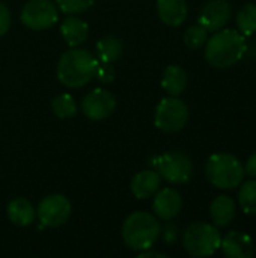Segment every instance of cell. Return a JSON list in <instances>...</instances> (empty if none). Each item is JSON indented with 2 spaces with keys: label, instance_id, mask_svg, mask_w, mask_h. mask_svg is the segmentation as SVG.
Wrapping results in <instances>:
<instances>
[{
  "label": "cell",
  "instance_id": "cell-19",
  "mask_svg": "<svg viewBox=\"0 0 256 258\" xmlns=\"http://www.w3.org/2000/svg\"><path fill=\"white\" fill-rule=\"evenodd\" d=\"M36 212L33 206L24 198H15L8 204V218L14 225L29 227L35 221Z\"/></svg>",
  "mask_w": 256,
  "mask_h": 258
},
{
  "label": "cell",
  "instance_id": "cell-11",
  "mask_svg": "<svg viewBox=\"0 0 256 258\" xmlns=\"http://www.w3.org/2000/svg\"><path fill=\"white\" fill-rule=\"evenodd\" d=\"M232 8L228 0H210L204 5L199 14V24L208 32L223 29L231 20Z\"/></svg>",
  "mask_w": 256,
  "mask_h": 258
},
{
  "label": "cell",
  "instance_id": "cell-18",
  "mask_svg": "<svg viewBox=\"0 0 256 258\" xmlns=\"http://www.w3.org/2000/svg\"><path fill=\"white\" fill-rule=\"evenodd\" d=\"M187 73L180 65H169L161 77V86L169 95H180L187 88Z\"/></svg>",
  "mask_w": 256,
  "mask_h": 258
},
{
  "label": "cell",
  "instance_id": "cell-12",
  "mask_svg": "<svg viewBox=\"0 0 256 258\" xmlns=\"http://www.w3.org/2000/svg\"><path fill=\"white\" fill-rule=\"evenodd\" d=\"M152 209L160 219L170 221L180 215L183 209V198L180 192L172 187H164L161 190L158 189L152 203Z\"/></svg>",
  "mask_w": 256,
  "mask_h": 258
},
{
  "label": "cell",
  "instance_id": "cell-9",
  "mask_svg": "<svg viewBox=\"0 0 256 258\" xmlns=\"http://www.w3.org/2000/svg\"><path fill=\"white\" fill-rule=\"evenodd\" d=\"M71 203L63 195H48L38 206V218L44 227L57 228L68 222L71 216Z\"/></svg>",
  "mask_w": 256,
  "mask_h": 258
},
{
  "label": "cell",
  "instance_id": "cell-27",
  "mask_svg": "<svg viewBox=\"0 0 256 258\" xmlns=\"http://www.w3.org/2000/svg\"><path fill=\"white\" fill-rule=\"evenodd\" d=\"M11 27V12L6 5L0 2V36H3Z\"/></svg>",
  "mask_w": 256,
  "mask_h": 258
},
{
  "label": "cell",
  "instance_id": "cell-17",
  "mask_svg": "<svg viewBox=\"0 0 256 258\" xmlns=\"http://www.w3.org/2000/svg\"><path fill=\"white\" fill-rule=\"evenodd\" d=\"M235 201L231 197L220 195L217 197L210 207V216L216 227H226L235 218Z\"/></svg>",
  "mask_w": 256,
  "mask_h": 258
},
{
  "label": "cell",
  "instance_id": "cell-20",
  "mask_svg": "<svg viewBox=\"0 0 256 258\" xmlns=\"http://www.w3.org/2000/svg\"><path fill=\"white\" fill-rule=\"evenodd\" d=\"M122 48H124V45H122L121 38H118L115 35H106V36H103L97 42V53H98L100 62L113 63L115 60H118L121 57Z\"/></svg>",
  "mask_w": 256,
  "mask_h": 258
},
{
  "label": "cell",
  "instance_id": "cell-8",
  "mask_svg": "<svg viewBox=\"0 0 256 258\" xmlns=\"http://www.w3.org/2000/svg\"><path fill=\"white\" fill-rule=\"evenodd\" d=\"M59 18L56 5L51 0H29L20 14L21 23L30 30H45Z\"/></svg>",
  "mask_w": 256,
  "mask_h": 258
},
{
  "label": "cell",
  "instance_id": "cell-21",
  "mask_svg": "<svg viewBox=\"0 0 256 258\" xmlns=\"http://www.w3.org/2000/svg\"><path fill=\"white\" fill-rule=\"evenodd\" d=\"M237 27L238 32L244 36H250L256 32V5L246 3L240 8L237 14Z\"/></svg>",
  "mask_w": 256,
  "mask_h": 258
},
{
  "label": "cell",
  "instance_id": "cell-7",
  "mask_svg": "<svg viewBox=\"0 0 256 258\" xmlns=\"http://www.w3.org/2000/svg\"><path fill=\"white\" fill-rule=\"evenodd\" d=\"M157 171L170 184H184L192 178L193 163L183 151H167L157 159Z\"/></svg>",
  "mask_w": 256,
  "mask_h": 258
},
{
  "label": "cell",
  "instance_id": "cell-6",
  "mask_svg": "<svg viewBox=\"0 0 256 258\" xmlns=\"http://www.w3.org/2000/svg\"><path fill=\"white\" fill-rule=\"evenodd\" d=\"M190 112L187 104L175 95L163 98L155 110V125L164 133H177L183 130L189 121Z\"/></svg>",
  "mask_w": 256,
  "mask_h": 258
},
{
  "label": "cell",
  "instance_id": "cell-22",
  "mask_svg": "<svg viewBox=\"0 0 256 258\" xmlns=\"http://www.w3.org/2000/svg\"><path fill=\"white\" fill-rule=\"evenodd\" d=\"M51 110L60 119H68L75 116L77 104L69 94H59L51 100Z\"/></svg>",
  "mask_w": 256,
  "mask_h": 258
},
{
  "label": "cell",
  "instance_id": "cell-13",
  "mask_svg": "<svg viewBox=\"0 0 256 258\" xmlns=\"http://www.w3.org/2000/svg\"><path fill=\"white\" fill-rule=\"evenodd\" d=\"M220 248L229 258H252L255 255V243L252 237L241 231H231L222 239Z\"/></svg>",
  "mask_w": 256,
  "mask_h": 258
},
{
  "label": "cell",
  "instance_id": "cell-23",
  "mask_svg": "<svg viewBox=\"0 0 256 258\" xmlns=\"http://www.w3.org/2000/svg\"><path fill=\"white\" fill-rule=\"evenodd\" d=\"M238 204L247 215H256V180L243 183L238 190Z\"/></svg>",
  "mask_w": 256,
  "mask_h": 258
},
{
  "label": "cell",
  "instance_id": "cell-1",
  "mask_svg": "<svg viewBox=\"0 0 256 258\" xmlns=\"http://www.w3.org/2000/svg\"><path fill=\"white\" fill-rule=\"evenodd\" d=\"M246 48L243 33L235 29L219 30L205 42V59L214 68H229L241 60Z\"/></svg>",
  "mask_w": 256,
  "mask_h": 258
},
{
  "label": "cell",
  "instance_id": "cell-24",
  "mask_svg": "<svg viewBox=\"0 0 256 258\" xmlns=\"http://www.w3.org/2000/svg\"><path fill=\"white\" fill-rule=\"evenodd\" d=\"M207 39H208V30L201 24L190 26L184 33V44L192 50H198L204 47Z\"/></svg>",
  "mask_w": 256,
  "mask_h": 258
},
{
  "label": "cell",
  "instance_id": "cell-29",
  "mask_svg": "<svg viewBox=\"0 0 256 258\" xmlns=\"http://www.w3.org/2000/svg\"><path fill=\"white\" fill-rule=\"evenodd\" d=\"M167 258L166 254H161V252H155V251H149V249H145V251H140L139 258Z\"/></svg>",
  "mask_w": 256,
  "mask_h": 258
},
{
  "label": "cell",
  "instance_id": "cell-16",
  "mask_svg": "<svg viewBox=\"0 0 256 258\" xmlns=\"http://www.w3.org/2000/svg\"><path fill=\"white\" fill-rule=\"evenodd\" d=\"M88 23L78 17H74V14H69V17H66L60 24V33L69 47L83 44L88 38Z\"/></svg>",
  "mask_w": 256,
  "mask_h": 258
},
{
  "label": "cell",
  "instance_id": "cell-15",
  "mask_svg": "<svg viewBox=\"0 0 256 258\" xmlns=\"http://www.w3.org/2000/svg\"><path fill=\"white\" fill-rule=\"evenodd\" d=\"M186 0H157V12L160 20L172 27H178L186 21L187 17Z\"/></svg>",
  "mask_w": 256,
  "mask_h": 258
},
{
  "label": "cell",
  "instance_id": "cell-14",
  "mask_svg": "<svg viewBox=\"0 0 256 258\" xmlns=\"http://www.w3.org/2000/svg\"><path fill=\"white\" fill-rule=\"evenodd\" d=\"M161 184V177L158 172L155 171H140L137 172L130 184L131 194L137 198V200H146L151 198L152 195L157 194V190L160 189Z\"/></svg>",
  "mask_w": 256,
  "mask_h": 258
},
{
  "label": "cell",
  "instance_id": "cell-2",
  "mask_svg": "<svg viewBox=\"0 0 256 258\" xmlns=\"http://www.w3.org/2000/svg\"><path fill=\"white\" fill-rule=\"evenodd\" d=\"M97 67L98 59L91 51L72 47L57 62V79L68 88H81L95 77Z\"/></svg>",
  "mask_w": 256,
  "mask_h": 258
},
{
  "label": "cell",
  "instance_id": "cell-10",
  "mask_svg": "<svg viewBox=\"0 0 256 258\" xmlns=\"http://www.w3.org/2000/svg\"><path fill=\"white\" fill-rule=\"evenodd\" d=\"M116 109V98L106 89H94L81 101V112L92 121L109 118Z\"/></svg>",
  "mask_w": 256,
  "mask_h": 258
},
{
  "label": "cell",
  "instance_id": "cell-4",
  "mask_svg": "<svg viewBox=\"0 0 256 258\" xmlns=\"http://www.w3.org/2000/svg\"><path fill=\"white\" fill-rule=\"evenodd\" d=\"M205 175L217 189L231 190L243 183L244 168L234 154L217 153L207 160Z\"/></svg>",
  "mask_w": 256,
  "mask_h": 258
},
{
  "label": "cell",
  "instance_id": "cell-5",
  "mask_svg": "<svg viewBox=\"0 0 256 258\" xmlns=\"http://www.w3.org/2000/svg\"><path fill=\"white\" fill-rule=\"evenodd\" d=\"M222 243V236L217 227L205 222L189 225L183 234V246L193 257H210Z\"/></svg>",
  "mask_w": 256,
  "mask_h": 258
},
{
  "label": "cell",
  "instance_id": "cell-28",
  "mask_svg": "<svg viewBox=\"0 0 256 258\" xmlns=\"http://www.w3.org/2000/svg\"><path fill=\"white\" fill-rule=\"evenodd\" d=\"M244 172L249 174L252 178H256V153H253L247 162H246V166H244Z\"/></svg>",
  "mask_w": 256,
  "mask_h": 258
},
{
  "label": "cell",
  "instance_id": "cell-3",
  "mask_svg": "<svg viewBox=\"0 0 256 258\" xmlns=\"http://www.w3.org/2000/svg\"><path fill=\"white\" fill-rule=\"evenodd\" d=\"M160 224L155 216L146 212L131 213L122 225V239L124 243L133 251L151 249L152 245L158 240Z\"/></svg>",
  "mask_w": 256,
  "mask_h": 258
},
{
  "label": "cell",
  "instance_id": "cell-26",
  "mask_svg": "<svg viewBox=\"0 0 256 258\" xmlns=\"http://www.w3.org/2000/svg\"><path fill=\"white\" fill-rule=\"evenodd\" d=\"M95 77L101 82V83H110L115 80V68L112 67V63H98L97 71H95Z\"/></svg>",
  "mask_w": 256,
  "mask_h": 258
},
{
  "label": "cell",
  "instance_id": "cell-25",
  "mask_svg": "<svg viewBox=\"0 0 256 258\" xmlns=\"http://www.w3.org/2000/svg\"><path fill=\"white\" fill-rule=\"evenodd\" d=\"M60 11L65 14H80L89 9L95 0H56Z\"/></svg>",
  "mask_w": 256,
  "mask_h": 258
}]
</instances>
